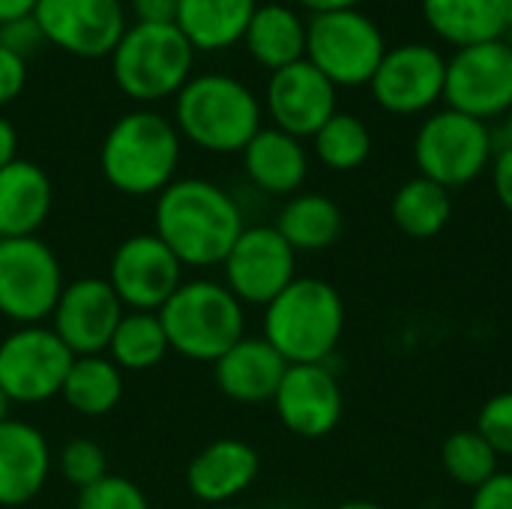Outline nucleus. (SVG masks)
Returning a JSON list of instances; mask_svg holds the SVG:
<instances>
[{
  "instance_id": "a18cd8bd",
  "label": "nucleus",
  "mask_w": 512,
  "mask_h": 509,
  "mask_svg": "<svg viewBox=\"0 0 512 509\" xmlns=\"http://www.w3.org/2000/svg\"><path fill=\"white\" fill-rule=\"evenodd\" d=\"M9 408H12V402H9V396L0 390V423H6V420H9Z\"/></svg>"
},
{
  "instance_id": "09e8293b",
  "label": "nucleus",
  "mask_w": 512,
  "mask_h": 509,
  "mask_svg": "<svg viewBox=\"0 0 512 509\" xmlns=\"http://www.w3.org/2000/svg\"><path fill=\"white\" fill-rule=\"evenodd\" d=\"M216 509H246V507H237V504H225V507H216Z\"/></svg>"
},
{
  "instance_id": "423d86ee",
  "label": "nucleus",
  "mask_w": 512,
  "mask_h": 509,
  "mask_svg": "<svg viewBox=\"0 0 512 509\" xmlns=\"http://www.w3.org/2000/svg\"><path fill=\"white\" fill-rule=\"evenodd\" d=\"M111 75L114 84L138 102H159L177 96L192 78V42L177 24H144L135 21L123 30L114 45Z\"/></svg>"
},
{
  "instance_id": "7ed1b4c3",
  "label": "nucleus",
  "mask_w": 512,
  "mask_h": 509,
  "mask_svg": "<svg viewBox=\"0 0 512 509\" xmlns=\"http://www.w3.org/2000/svg\"><path fill=\"white\" fill-rule=\"evenodd\" d=\"M345 333L342 294L315 276H297L273 303L264 306V339L288 366L327 363Z\"/></svg>"
},
{
  "instance_id": "ddd939ff",
  "label": "nucleus",
  "mask_w": 512,
  "mask_h": 509,
  "mask_svg": "<svg viewBox=\"0 0 512 509\" xmlns=\"http://www.w3.org/2000/svg\"><path fill=\"white\" fill-rule=\"evenodd\" d=\"M180 258L150 231L126 237L108 261V285L126 312H159L183 285Z\"/></svg>"
},
{
  "instance_id": "a878e982",
  "label": "nucleus",
  "mask_w": 512,
  "mask_h": 509,
  "mask_svg": "<svg viewBox=\"0 0 512 509\" xmlns=\"http://www.w3.org/2000/svg\"><path fill=\"white\" fill-rule=\"evenodd\" d=\"M258 0H180L174 24L192 48L222 51L243 42Z\"/></svg>"
},
{
  "instance_id": "dca6fc26",
  "label": "nucleus",
  "mask_w": 512,
  "mask_h": 509,
  "mask_svg": "<svg viewBox=\"0 0 512 509\" xmlns=\"http://www.w3.org/2000/svg\"><path fill=\"white\" fill-rule=\"evenodd\" d=\"M33 18L45 42L75 57H105L126 30L123 0H36Z\"/></svg>"
},
{
  "instance_id": "1a4fd4ad",
  "label": "nucleus",
  "mask_w": 512,
  "mask_h": 509,
  "mask_svg": "<svg viewBox=\"0 0 512 509\" xmlns=\"http://www.w3.org/2000/svg\"><path fill=\"white\" fill-rule=\"evenodd\" d=\"M63 285V264L45 240H0V315L6 321L15 327L45 324Z\"/></svg>"
},
{
  "instance_id": "9d476101",
  "label": "nucleus",
  "mask_w": 512,
  "mask_h": 509,
  "mask_svg": "<svg viewBox=\"0 0 512 509\" xmlns=\"http://www.w3.org/2000/svg\"><path fill=\"white\" fill-rule=\"evenodd\" d=\"M72 360V351L48 324L15 327L0 339V390L12 405H42L57 399Z\"/></svg>"
},
{
  "instance_id": "7c9ffc66",
  "label": "nucleus",
  "mask_w": 512,
  "mask_h": 509,
  "mask_svg": "<svg viewBox=\"0 0 512 509\" xmlns=\"http://www.w3.org/2000/svg\"><path fill=\"white\" fill-rule=\"evenodd\" d=\"M312 150L330 171H357L372 156V132L357 114L336 111L315 135Z\"/></svg>"
},
{
  "instance_id": "473e14b6",
  "label": "nucleus",
  "mask_w": 512,
  "mask_h": 509,
  "mask_svg": "<svg viewBox=\"0 0 512 509\" xmlns=\"http://www.w3.org/2000/svg\"><path fill=\"white\" fill-rule=\"evenodd\" d=\"M54 462H57L60 477L69 486H75L78 492L87 489V486H93V483H99L108 474V456H105V450L96 441H87V438L66 441Z\"/></svg>"
},
{
  "instance_id": "0eeeda50",
  "label": "nucleus",
  "mask_w": 512,
  "mask_h": 509,
  "mask_svg": "<svg viewBox=\"0 0 512 509\" xmlns=\"http://www.w3.org/2000/svg\"><path fill=\"white\" fill-rule=\"evenodd\" d=\"M495 159V135L489 123L462 111H432L414 138V162L420 177L435 180L444 189H462L480 180Z\"/></svg>"
},
{
  "instance_id": "49530a36",
  "label": "nucleus",
  "mask_w": 512,
  "mask_h": 509,
  "mask_svg": "<svg viewBox=\"0 0 512 509\" xmlns=\"http://www.w3.org/2000/svg\"><path fill=\"white\" fill-rule=\"evenodd\" d=\"M504 21H507V33H512V0H504Z\"/></svg>"
},
{
  "instance_id": "f257e3e1",
  "label": "nucleus",
  "mask_w": 512,
  "mask_h": 509,
  "mask_svg": "<svg viewBox=\"0 0 512 509\" xmlns=\"http://www.w3.org/2000/svg\"><path fill=\"white\" fill-rule=\"evenodd\" d=\"M243 228L246 219L237 198L204 177H180L168 183L153 204V234L183 267H222Z\"/></svg>"
},
{
  "instance_id": "6ab92c4d",
  "label": "nucleus",
  "mask_w": 512,
  "mask_h": 509,
  "mask_svg": "<svg viewBox=\"0 0 512 509\" xmlns=\"http://www.w3.org/2000/svg\"><path fill=\"white\" fill-rule=\"evenodd\" d=\"M261 456L240 438H219L195 453L186 468V489L210 507L234 504L258 480Z\"/></svg>"
},
{
  "instance_id": "79ce46f5",
  "label": "nucleus",
  "mask_w": 512,
  "mask_h": 509,
  "mask_svg": "<svg viewBox=\"0 0 512 509\" xmlns=\"http://www.w3.org/2000/svg\"><path fill=\"white\" fill-rule=\"evenodd\" d=\"M33 9H36V0H0V24L33 15Z\"/></svg>"
},
{
  "instance_id": "72a5a7b5",
  "label": "nucleus",
  "mask_w": 512,
  "mask_h": 509,
  "mask_svg": "<svg viewBox=\"0 0 512 509\" xmlns=\"http://www.w3.org/2000/svg\"><path fill=\"white\" fill-rule=\"evenodd\" d=\"M75 509H150V498L135 480L105 474L99 483L78 492Z\"/></svg>"
},
{
  "instance_id": "4c0bfd02",
  "label": "nucleus",
  "mask_w": 512,
  "mask_h": 509,
  "mask_svg": "<svg viewBox=\"0 0 512 509\" xmlns=\"http://www.w3.org/2000/svg\"><path fill=\"white\" fill-rule=\"evenodd\" d=\"M471 509H512V474L498 471L480 489H474Z\"/></svg>"
},
{
  "instance_id": "f8f14e48",
  "label": "nucleus",
  "mask_w": 512,
  "mask_h": 509,
  "mask_svg": "<svg viewBox=\"0 0 512 509\" xmlns=\"http://www.w3.org/2000/svg\"><path fill=\"white\" fill-rule=\"evenodd\" d=\"M297 279V252L276 225H246L222 261V282L243 306L273 303Z\"/></svg>"
},
{
  "instance_id": "b1692460",
  "label": "nucleus",
  "mask_w": 512,
  "mask_h": 509,
  "mask_svg": "<svg viewBox=\"0 0 512 509\" xmlns=\"http://www.w3.org/2000/svg\"><path fill=\"white\" fill-rule=\"evenodd\" d=\"M243 45L270 72L291 66L306 57V18L288 3H258Z\"/></svg>"
},
{
  "instance_id": "f704fd0d",
  "label": "nucleus",
  "mask_w": 512,
  "mask_h": 509,
  "mask_svg": "<svg viewBox=\"0 0 512 509\" xmlns=\"http://www.w3.org/2000/svg\"><path fill=\"white\" fill-rule=\"evenodd\" d=\"M477 432L501 459H512V390L495 393L483 402L477 414Z\"/></svg>"
},
{
  "instance_id": "20e7f679",
  "label": "nucleus",
  "mask_w": 512,
  "mask_h": 509,
  "mask_svg": "<svg viewBox=\"0 0 512 509\" xmlns=\"http://www.w3.org/2000/svg\"><path fill=\"white\" fill-rule=\"evenodd\" d=\"M180 132L159 111L120 114L105 132L99 168L108 186L123 195H159L177 180Z\"/></svg>"
},
{
  "instance_id": "4be33fe9",
  "label": "nucleus",
  "mask_w": 512,
  "mask_h": 509,
  "mask_svg": "<svg viewBox=\"0 0 512 509\" xmlns=\"http://www.w3.org/2000/svg\"><path fill=\"white\" fill-rule=\"evenodd\" d=\"M54 207V186L42 165L15 159L0 168V240L39 237Z\"/></svg>"
},
{
  "instance_id": "cd10ccee",
  "label": "nucleus",
  "mask_w": 512,
  "mask_h": 509,
  "mask_svg": "<svg viewBox=\"0 0 512 509\" xmlns=\"http://www.w3.org/2000/svg\"><path fill=\"white\" fill-rule=\"evenodd\" d=\"M123 372L108 360V354L75 357L63 381L60 399L81 417H105L123 399Z\"/></svg>"
},
{
  "instance_id": "e433bc0d",
  "label": "nucleus",
  "mask_w": 512,
  "mask_h": 509,
  "mask_svg": "<svg viewBox=\"0 0 512 509\" xmlns=\"http://www.w3.org/2000/svg\"><path fill=\"white\" fill-rule=\"evenodd\" d=\"M0 42L6 48H12L15 54L27 57V51H33L39 42H45V36H42L36 18L33 15H24V18H15V21L0 24Z\"/></svg>"
},
{
  "instance_id": "c85d7f7f",
  "label": "nucleus",
  "mask_w": 512,
  "mask_h": 509,
  "mask_svg": "<svg viewBox=\"0 0 512 509\" xmlns=\"http://www.w3.org/2000/svg\"><path fill=\"white\" fill-rule=\"evenodd\" d=\"M390 216H393V225L405 237L429 240V237H438L450 225L453 195H450V189L438 186L435 180L417 174L396 189V195L390 201Z\"/></svg>"
},
{
  "instance_id": "9b49d317",
  "label": "nucleus",
  "mask_w": 512,
  "mask_h": 509,
  "mask_svg": "<svg viewBox=\"0 0 512 509\" xmlns=\"http://www.w3.org/2000/svg\"><path fill=\"white\" fill-rule=\"evenodd\" d=\"M444 102L474 120H498L512 108V42L495 39L459 48L447 60Z\"/></svg>"
},
{
  "instance_id": "de8ad7c7",
  "label": "nucleus",
  "mask_w": 512,
  "mask_h": 509,
  "mask_svg": "<svg viewBox=\"0 0 512 509\" xmlns=\"http://www.w3.org/2000/svg\"><path fill=\"white\" fill-rule=\"evenodd\" d=\"M504 132H507V144H512V108L510 114L504 117Z\"/></svg>"
},
{
  "instance_id": "c03bdc74",
  "label": "nucleus",
  "mask_w": 512,
  "mask_h": 509,
  "mask_svg": "<svg viewBox=\"0 0 512 509\" xmlns=\"http://www.w3.org/2000/svg\"><path fill=\"white\" fill-rule=\"evenodd\" d=\"M336 509H384L381 504H375V501H345V504H339Z\"/></svg>"
},
{
  "instance_id": "aec40b11",
  "label": "nucleus",
  "mask_w": 512,
  "mask_h": 509,
  "mask_svg": "<svg viewBox=\"0 0 512 509\" xmlns=\"http://www.w3.org/2000/svg\"><path fill=\"white\" fill-rule=\"evenodd\" d=\"M54 456L48 438L27 420L0 423V507L30 504L48 483Z\"/></svg>"
},
{
  "instance_id": "c756f323",
  "label": "nucleus",
  "mask_w": 512,
  "mask_h": 509,
  "mask_svg": "<svg viewBox=\"0 0 512 509\" xmlns=\"http://www.w3.org/2000/svg\"><path fill=\"white\" fill-rule=\"evenodd\" d=\"M168 333L159 312H126L108 342V360L120 372H147L168 357Z\"/></svg>"
},
{
  "instance_id": "4468645a",
  "label": "nucleus",
  "mask_w": 512,
  "mask_h": 509,
  "mask_svg": "<svg viewBox=\"0 0 512 509\" xmlns=\"http://www.w3.org/2000/svg\"><path fill=\"white\" fill-rule=\"evenodd\" d=\"M447 57L426 42L387 48L369 87L375 102L396 117H417L444 99Z\"/></svg>"
},
{
  "instance_id": "5701e85b",
  "label": "nucleus",
  "mask_w": 512,
  "mask_h": 509,
  "mask_svg": "<svg viewBox=\"0 0 512 509\" xmlns=\"http://www.w3.org/2000/svg\"><path fill=\"white\" fill-rule=\"evenodd\" d=\"M243 171L264 195H297L309 177V150L300 138L261 126L243 147Z\"/></svg>"
},
{
  "instance_id": "f3484780",
  "label": "nucleus",
  "mask_w": 512,
  "mask_h": 509,
  "mask_svg": "<svg viewBox=\"0 0 512 509\" xmlns=\"http://www.w3.org/2000/svg\"><path fill=\"white\" fill-rule=\"evenodd\" d=\"M273 408L291 435L318 441L342 423L345 396L327 363H303L288 366L273 396Z\"/></svg>"
},
{
  "instance_id": "58836bf2",
  "label": "nucleus",
  "mask_w": 512,
  "mask_h": 509,
  "mask_svg": "<svg viewBox=\"0 0 512 509\" xmlns=\"http://www.w3.org/2000/svg\"><path fill=\"white\" fill-rule=\"evenodd\" d=\"M492 186L501 201V207L512 216V144H504L495 150L492 159Z\"/></svg>"
},
{
  "instance_id": "a19ab883",
  "label": "nucleus",
  "mask_w": 512,
  "mask_h": 509,
  "mask_svg": "<svg viewBox=\"0 0 512 509\" xmlns=\"http://www.w3.org/2000/svg\"><path fill=\"white\" fill-rule=\"evenodd\" d=\"M18 159V132L9 117L0 114V168Z\"/></svg>"
},
{
  "instance_id": "c9c22d12",
  "label": "nucleus",
  "mask_w": 512,
  "mask_h": 509,
  "mask_svg": "<svg viewBox=\"0 0 512 509\" xmlns=\"http://www.w3.org/2000/svg\"><path fill=\"white\" fill-rule=\"evenodd\" d=\"M27 84V60L0 42V108L21 96Z\"/></svg>"
},
{
  "instance_id": "a211bd4d",
  "label": "nucleus",
  "mask_w": 512,
  "mask_h": 509,
  "mask_svg": "<svg viewBox=\"0 0 512 509\" xmlns=\"http://www.w3.org/2000/svg\"><path fill=\"white\" fill-rule=\"evenodd\" d=\"M336 84L315 69L306 57L270 72L264 105L276 129L294 138H312L339 108H336Z\"/></svg>"
},
{
  "instance_id": "6e6552de",
  "label": "nucleus",
  "mask_w": 512,
  "mask_h": 509,
  "mask_svg": "<svg viewBox=\"0 0 512 509\" xmlns=\"http://www.w3.org/2000/svg\"><path fill=\"white\" fill-rule=\"evenodd\" d=\"M384 54L381 27L360 9L318 12L306 21V60L336 87H366Z\"/></svg>"
},
{
  "instance_id": "bb28decb",
  "label": "nucleus",
  "mask_w": 512,
  "mask_h": 509,
  "mask_svg": "<svg viewBox=\"0 0 512 509\" xmlns=\"http://www.w3.org/2000/svg\"><path fill=\"white\" fill-rule=\"evenodd\" d=\"M273 225L294 252H324L342 237L345 216L333 198L321 192H297L285 201Z\"/></svg>"
},
{
  "instance_id": "393cba45",
  "label": "nucleus",
  "mask_w": 512,
  "mask_h": 509,
  "mask_svg": "<svg viewBox=\"0 0 512 509\" xmlns=\"http://www.w3.org/2000/svg\"><path fill=\"white\" fill-rule=\"evenodd\" d=\"M429 30L456 51L504 39V0H420Z\"/></svg>"
},
{
  "instance_id": "37998d69",
  "label": "nucleus",
  "mask_w": 512,
  "mask_h": 509,
  "mask_svg": "<svg viewBox=\"0 0 512 509\" xmlns=\"http://www.w3.org/2000/svg\"><path fill=\"white\" fill-rule=\"evenodd\" d=\"M303 9H309L312 15L318 12H339V9H357L360 0H297Z\"/></svg>"
},
{
  "instance_id": "2eb2a0df",
  "label": "nucleus",
  "mask_w": 512,
  "mask_h": 509,
  "mask_svg": "<svg viewBox=\"0 0 512 509\" xmlns=\"http://www.w3.org/2000/svg\"><path fill=\"white\" fill-rule=\"evenodd\" d=\"M123 315L126 309L108 279L81 276L63 285L48 327L72 351V357H93L108 351V342Z\"/></svg>"
},
{
  "instance_id": "2f4dec72",
  "label": "nucleus",
  "mask_w": 512,
  "mask_h": 509,
  "mask_svg": "<svg viewBox=\"0 0 512 509\" xmlns=\"http://www.w3.org/2000/svg\"><path fill=\"white\" fill-rule=\"evenodd\" d=\"M501 456L486 444V438L477 429H459L453 432L444 447H441V465L447 471V477L462 486V489H480L486 480H492L501 468H498Z\"/></svg>"
},
{
  "instance_id": "412c9836",
  "label": "nucleus",
  "mask_w": 512,
  "mask_h": 509,
  "mask_svg": "<svg viewBox=\"0 0 512 509\" xmlns=\"http://www.w3.org/2000/svg\"><path fill=\"white\" fill-rule=\"evenodd\" d=\"M285 372L288 363L264 336H243L213 363L219 393L237 405L273 402Z\"/></svg>"
},
{
  "instance_id": "f03ea898",
  "label": "nucleus",
  "mask_w": 512,
  "mask_h": 509,
  "mask_svg": "<svg viewBox=\"0 0 512 509\" xmlns=\"http://www.w3.org/2000/svg\"><path fill=\"white\" fill-rule=\"evenodd\" d=\"M261 99L234 75H192L174 96V126L207 153H243L261 129Z\"/></svg>"
},
{
  "instance_id": "ea45409f",
  "label": "nucleus",
  "mask_w": 512,
  "mask_h": 509,
  "mask_svg": "<svg viewBox=\"0 0 512 509\" xmlns=\"http://www.w3.org/2000/svg\"><path fill=\"white\" fill-rule=\"evenodd\" d=\"M135 21L144 24H174L180 0H129Z\"/></svg>"
},
{
  "instance_id": "39448f33",
  "label": "nucleus",
  "mask_w": 512,
  "mask_h": 509,
  "mask_svg": "<svg viewBox=\"0 0 512 509\" xmlns=\"http://www.w3.org/2000/svg\"><path fill=\"white\" fill-rule=\"evenodd\" d=\"M159 318L171 351L195 363H216L246 336V306L216 279H183Z\"/></svg>"
}]
</instances>
